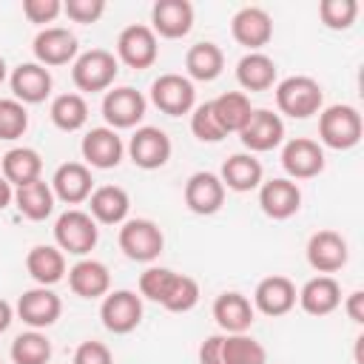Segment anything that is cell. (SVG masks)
<instances>
[{"label": "cell", "mask_w": 364, "mask_h": 364, "mask_svg": "<svg viewBox=\"0 0 364 364\" xmlns=\"http://www.w3.org/2000/svg\"><path fill=\"white\" fill-rule=\"evenodd\" d=\"M276 105L293 119H307L321 111L324 91L313 77H287L276 85Z\"/></svg>", "instance_id": "obj_2"}, {"label": "cell", "mask_w": 364, "mask_h": 364, "mask_svg": "<svg viewBox=\"0 0 364 364\" xmlns=\"http://www.w3.org/2000/svg\"><path fill=\"white\" fill-rule=\"evenodd\" d=\"M63 313V301L54 290L48 287H31L26 290L20 299H17V316L34 327V330H43V327H51Z\"/></svg>", "instance_id": "obj_15"}, {"label": "cell", "mask_w": 364, "mask_h": 364, "mask_svg": "<svg viewBox=\"0 0 364 364\" xmlns=\"http://www.w3.org/2000/svg\"><path fill=\"white\" fill-rule=\"evenodd\" d=\"M259 205L270 219H290L301 208V191L290 179H267L259 185Z\"/></svg>", "instance_id": "obj_20"}, {"label": "cell", "mask_w": 364, "mask_h": 364, "mask_svg": "<svg viewBox=\"0 0 364 364\" xmlns=\"http://www.w3.org/2000/svg\"><path fill=\"white\" fill-rule=\"evenodd\" d=\"M361 114L353 105H330L318 117V136L333 151H350L361 142Z\"/></svg>", "instance_id": "obj_1"}, {"label": "cell", "mask_w": 364, "mask_h": 364, "mask_svg": "<svg viewBox=\"0 0 364 364\" xmlns=\"http://www.w3.org/2000/svg\"><path fill=\"white\" fill-rule=\"evenodd\" d=\"M63 11L60 0H23V14L28 17V23H51L57 14Z\"/></svg>", "instance_id": "obj_44"}, {"label": "cell", "mask_w": 364, "mask_h": 364, "mask_svg": "<svg viewBox=\"0 0 364 364\" xmlns=\"http://www.w3.org/2000/svg\"><path fill=\"white\" fill-rule=\"evenodd\" d=\"M253 304L247 301V296L230 290V293H222L216 301H213V318L222 330L228 333H247L250 324H253Z\"/></svg>", "instance_id": "obj_26"}, {"label": "cell", "mask_w": 364, "mask_h": 364, "mask_svg": "<svg viewBox=\"0 0 364 364\" xmlns=\"http://www.w3.org/2000/svg\"><path fill=\"white\" fill-rule=\"evenodd\" d=\"M54 239H57L60 250L74 253V256H85L94 250L100 230H97V222L91 219V213L71 208V210L60 213V219L54 222Z\"/></svg>", "instance_id": "obj_3"}, {"label": "cell", "mask_w": 364, "mask_h": 364, "mask_svg": "<svg viewBox=\"0 0 364 364\" xmlns=\"http://www.w3.org/2000/svg\"><path fill=\"white\" fill-rule=\"evenodd\" d=\"M68 287L74 296L80 299H100L108 293L111 287V273L102 262L97 259H80L71 270H68Z\"/></svg>", "instance_id": "obj_24"}, {"label": "cell", "mask_w": 364, "mask_h": 364, "mask_svg": "<svg viewBox=\"0 0 364 364\" xmlns=\"http://www.w3.org/2000/svg\"><path fill=\"white\" fill-rule=\"evenodd\" d=\"M165 247V236L151 219H128L119 228V250L131 262H154Z\"/></svg>", "instance_id": "obj_5"}, {"label": "cell", "mask_w": 364, "mask_h": 364, "mask_svg": "<svg viewBox=\"0 0 364 364\" xmlns=\"http://www.w3.org/2000/svg\"><path fill=\"white\" fill-rule=\"evenodd\" d=\"M236 80L245 91H267L276 82V63L262 51H247L236 63Z\"/></svg>", "instance_id": "obj_31"}, {"label": "cell", "mask_w": 364, "mask_h": 364, "mask_svg": "<svg viewBox=\"0 0 364 364\" xmlns=\"http://www.w3.org/2000/svg\"><path fill=\"white\" fill-rule=\"evenodd\" d=\"M219 179L225 188H230L236 193H247L262 185V162L253 154H233L225 159Z\"/></svg>", "instance_id": "obj_29"}, {"label": "cell", "mask_w": 364, "mask_h": 364, "mask_svg": "<svg viewBox=\"0 0 364 364\" xmlns=\"http://www.w3.org/2000/svg\"><path fill=\"white\" fill-rule=\"evenodd\" d=\"M344 310H347V316H350L355 324H364V293H361V290L350 293L347 301H344Z\"/></svg>", "instance_id": "obj_47"}, {"label": "cell", "mask_w": 364, "mask_h": 364, "mask_svg": "<svg viewBox=\"0 0 364 364\" xmlns=\"http://www.w3.org/2000/svg\"><path fill=\"white\" fill-rule=\"evenodd\" d=\"M26 270L40 287H51L65 276V256L54 245H34L26 256Z\"/></svg>", "instance_id": "obj_27"}, {"label": "cell", "mask_w": 364, "mask_h": 364, "mask_svg": "<svg viewBox=\"0 0 364 364\" xmlns=\"http://www.w3.org/2000/svg\"><path fill=\"white\" fill-rule=\"evenodd\" d=\"M11 199H14V191H11V185H9V182L3 179V173H0V210L9 208Z\"/></svg>", "instance_id": "obj_49"}, {"label": "cell", "mask_w": 364, "mask_h": 364, "mask_svg": "<svg viewBox=\"0 0 364 364\" xmlns=\"http://www.w3.org/2000/svg\"><path fill=\"white\" fill-rule=\"evenodd\" d=\"M282 168L293 179H313L324 171V151L307 136H296L282 148Z\"/></svg>", "instance_id": "obj_14"}, {"label": "cell", "mask_w": 364, "mask_h": 364, "mask_svg": "<svg viewBox=\"0 0 364 364\" xmlns=\"http://www.w3.org/2000/svg\"><path fill=\"white\" fill-rule=\"evenodd\" d=\"M14 202H17V210L31 219V222H40L46 216H51L54 210V191L48 182L37 179V182H28L23 188L14 191Z\"/></svg>", "instance_id": "obj_34"}, {"label": "cell", "mask_w": 364, "mask_h": 364, "mask_svg": "<svg viewBox=\"0 0 364 364\" xmlns=\"http://www.w3.org/2000/svg\"><path fill=\"white\" fill-rule=\"evenodd\" d=\"M225 364H267L264 347L247 333H228L222 338Z\"/></svg>", "instance_id": "obj_36"}, {"label": "cell", "mask_w": 364, "mask_h": 364, "mask_svg": "<svg viewBox=\"0 0 364 364\" xmlns=\"http://www.w3.org/2000/svg\"><path fill=\"white\" fill-rule=\"evenodd\" d=\"M299 304L310 316H327L341 304V287L333 276H316L299 290Z\"/></svg>", "instance_id": "obj_28"}, {"label": "cell", "mask_w": 364, "mask_h": 364, "mask_svg": "<svg viewBox=\"0 0 364 364\" xmlns=\"http://www.w3.org/2000/svg\"><path fill=\"white\" fill-rule=\"evenodd\" d=\"M11 318H14V310H11V304L0 299V333H6V330H9Z\"/></svg>", "instance_id": "obj_48"}, {"label": "cell", "mask_w": 364, "mask_h": 364, "mask_svg": "<svg viewBox=\"0 0 364 364\" xmlns=\"http://www.w3.org/2000/svg\"><path fill=\"white\" fill-rule=\"evenodd\" d=\"M51 358V341L40 330L20 333L11 341V361L14 364H48Z\"/></svg>", "instance_id": "obj_37"}, {"label": "cell", "mask_w": 364, "mask_h": 364, "mask_svg": "<svg viewBox=\"0 0 364 364\" xmlns=\"http://www.w3.org/2000/svg\"><path fill=\"white\" fill-rule=\"evenodd\" d=\"M225 68V54L216 43H196L188 48L185 54V71L191 80H199V82H210L222 74Z\"/></svg>", "instance_id": "obj_33"}, {"label": "cell", "mask_w": 364, "mask_h": 364, "mask_svg": "<svg viewBox=\"0 0 364 364\" xmlns=\"http://www.w3.org/2000/svg\"><path fill=\"white\" fill-rule=\"evenodd\" d=\"M347 256H350L347 239L336 230H318L307 242V262L321 276H330V273L341 270L347 264Z\"/></svg>", "instance_id": "obj_11"}, {"label": "cell", "mask_w": 364, "mask_h": 364, "mask_svg": "<svg viewBox=\"0 0 364 364\" xmlns=\"http://www.w3.org/2000/svg\"><path fill=\"white\" fill-rule=\"evenodd\" d=\"M80 151H82V159H85L91 168L108 171V168H117V165H119V159H122V154H125V145H122L119 134L105 125V128H91V131L82 136Z\"/></svg>", "instance_id": "obj_17"}, {"label": "cell", "mask_w": 364, "mask_h": 364, "mask_svg": "<svg viewBox=\"0 0 364 364\" xmlns=\"http://www.w3.org/2000/svg\"><path fill=\"white\" fill-rule=\"evenodd\" d=\"M0 168H3V179L9 185H28V182H37L40 179V171H43V159L34 148H11L0 156Z\"/></svg>", "instance_id": "obj_30"}, {"label": "cell", "mask_w": 364, "mask_h": 364, "mask_svg": "<svg viewBox=\"0 0 364 364\" xmlns=\"http://www.w3.org/2000/svg\"><path fill=\"white\" fill-rule=\"evenodd\" d=\"M222 338L225 336H208L199 347V364H225L222 355Z\"/></svg>", "instance_id": "obj_46"}, {"label": "cell", "mask_w": 364, "mask_h": 364, "mask_svg": "<svg viewBox=\"0 0 364 364\" xmlns=\"http://www.w3.org/2000/svg\"><path fill=\"white\" fill-rule=\"evenodd\" d=\"M71 364H114V355L102 341L91 338V341H82L74 350V361Z\"/></svg>", "instance_id": "obj_45"}, {"label": "cell", "mask_w": 364, "mask_h": 364, "mask_svg": "<svg viewBox=\"0 0 364 364\" xmlns=\"http://www.w3.org/2000/svg\"><path fill=\"white\" fill-rule=\"evenodd\" d=\"M210 108H213V117H216L219 128L225 131V136L233 134V131L239 134L245 128V122L250 119V114H253L250 100L242 91H225L222 97L210 100Z\"/></svg>", "instance_id": "obj_32"}, {"label": "cell", "mask_w": 364, "mask_h": 364, "mask_svg": "<svg viewBox=\"0 0 364 364\" xmlns=\"http://www.w3.org/2000/svg\"><path fill=\"white\" fill-rule=\"evenodd\" d=\"M3 80H6V60L0 57V82H3Z\"/></svg>", "instance_id": "obj_50"}, {"label": "cell", "mask_w": 364, "mask_h": 364, "mask_svg": "<svg viewBox=\"0 0 364 364\" xmlns=\"http://www.w3.org/2000/svg\"><path fill=\"white\" fill-rule=\"evenodd\" d=\"M9 82H11L14 100L23 102V105H26V102H28V105L43 102V100L51 94V85H54L48 68L40 65V63H20V65L11 71Z\"/></svg>", "instance_id": "obj_21"}, {"label": "cell", "mask_w": 364, "mask_h": 364, "mask_svg": "<svg viewBox=\"0 0 364 364\" xmlns=\"http://www.w3.org/2000/svg\"><path fill=\"white\" fill-rule=\"evenodd\" d=\"M173 279H176V273H173L171 267H148V270L139 276V293H142L148 301L162 304L165 296H168V290H171V284H173Z\"/></svg>", "instance_id": "obj_40"}, {"label": "cell", "mask_w": 364, "mask_h": 364, "mask_svg": "<svg viewBox=\"0 0 364 364\" xmlns=\"http://www.w3.org/2000/svg\"><path fill=\"white\" fill-rule=\"evenodd\" d=\"M128 156L142 171L162 168L171 159V139H168V134L162 128L142 125V128L134 131V136L128 142Z\"/></svg>", "instance_id": "obj_9"}, {"label": "cell", "mask_w": 364, "mask_h": 364, "mask_svg": "<svg viewBox=\"0 0 364 364\" xmlns=\"http://www.w3.org/2000/svg\"><path fill=\"white\" fill-rule=\"evenodd\" d=\"M151 102L168 117H182L193 111V102H196L193 82L182 74H159L151 82Z\"/></svg>", "instance_id": "obj_6"}, {"label": "cell", "mask_w": 364, "mask_h": 364, "mask_svg": "<svg viewBox=\"0 0 364 364\" xmlns=\"http://www.w3.org/2000/svg\"><path fill=\"white\" fill-rule=\"evenodd\" d=\"M191 131H193V136L199 142H222L225 139V131L219 128L210 102H202V105L193 108V114H191Z\"/></svg>", "instance_id": "obj_42"}, {"label": "cell", "mask_w": 364, "mask_h": 364, "mask_svg": "<svg viewBox=\"0 0 364 364\" xmlns=\"http://www.w3.org/2000/svg\"><path fill=\"white\" fill-rule=\"evenodd\" d=\"M225 202V185L216 173L210 171H196L185 182V205L196 216H210L222 208Z\"/></svg>", "instance_id": "obj_16"}, {"label": "cell", "mask_w": 364, "mask_h": 364, "mask_svg": "<svg viewBox=\"0 0 364 364\" xmlns=\"http://www.w3.org/2000/svg\"><path fill=\"white\" fill-rule=\"evenodd\" d=\"M128 210H131V199L119 185H100L88 196V213L94 222L119 225V222H125Z\"/></svg>", "instance_id": "obj_25"}, {"label": "cell", "mask_w": 364, "mask_h": 364, "mask_svg": "<svg viewBox=\"0 0 364 364\" xmlns=\"http://www.w3.org/2000/svg\"><path fill=\"white\" fill-rule=\"evenodd\" d=\"M48 114L60 131H80L88 122V102L80 94H60L54 97Z\"/></svg>", "instance_id": "obj_35"}, {"label": "cell", "mask_w": 364, "mask_h": 364, "mask_svg": "<svg viewBox=\"0 0 364 364\" xmlns=\"http://www.w3.org/2000/svg\"><path fill=\"white\" fill-rule=\"evenodd\" d=\"M156 54H159V46H156V34L151 31V26L134 23V26L119 31V37H117V57L128 68H136V71L151 68L156 63Z\"/></svg>", "instance_id": "obj_7"}, {"label": "cell", "mask_w": 364, "mask_h": 364, "mask_svg": "<svg viewBox=\"0 0 364 364\" xmlns=\"http://www.w3.org/2000/svg\"><path fill=\"white\" fill-rule=\"evenodd\" d=\"M91 188H94V179H91V171L88 165L82 162H65L54 171V179H51V191L60 202L65 205H80L91 196Z\"/></svg>", "instance_id": "obj_22"}, {"label": "cell", "mask_w": 364, "mask_h": 364, "mask_svg": "<svg viewBox=\"0 0 364 364\" xmlns=\"http://www.w3.org/2000/svg\"><path fill=\"white\" fill-rule=\"evenodd\" d=\"M154 34L179 40L193 28V6L188 0H156L151 9Z\"/></svg>", "instance_id": "obj_19"}, {"label": "cell", "mask_w": 364, "mask_h": 364, "mask_svg": "<svg viewBox=\"0 0 364 364\" xmlns=\"http://www.w3.org/2000/svg\"><path fill=\"white\" fill-rule=\"evenodd\" d=\"M296 284L287 276H267L253 290V310L264 316H284L296 307Z\"/></svg>", "instance_id": "obj_18"}, {"label": "cell", "mask_w": 364, "mask_h": 364, "mask_svg": "<svg viewBox=\"0 0 364 364\" xmlns=\"http://www.w3.org/2000/svg\"><path fill=\"white\" fill-rule=\"evenodd\" d=\"M239 139L247 151H273L284 139V122L267 108H253L250 119L239 131Z\"/></svg>", "instance_id": "obj_13"}, {"label": "cell", "mask_w": 364, "mask_h": 364, "mask_svg": "<svg viewBox=\"0 0 364 364\" xmlns=\"http://www.w3.org/2000/svg\"><path fill=\"white\" fill-rule=\"evenodd\" d=\"M28 128L26 105L17 100H0V139H17Z\"/></svg>", "instance_id": "obj_41"}, {"label": "cell", "mask_w": 364, "mask_h": 364, "mask_svg": "<svg viewBox=\"0 0 364 364\" xmlns=\"http://www.w3.org/2000/svg\"><path fill=\"white\" fill-rule=\"evenodd\" d=\"M34 57L40 65H65L77 57V37L60 26L43 28L34 37Z\"/></svg>", "instance_id": "obj_23"}, {"label": "cell", "mask_w": 364, "mask_h": 364, "mask_svg": "<svg viewBox=\"0 0 364 364\" xmlns=\"http://www.w3.org/2000/svg\"><path fill=\"white\" fill-rule=\"evenodd\" d=\"M100 318H102L105 330H111L117 336H125V333L136 330V324L142 321V299L134 290L105 293L102 307H100Z\"/></svg>", "instance_id": "obj_8"}, {"label": "cell", "mask_w": 364, "mask_h": 364, "mask_svg": "<svg viewBox=\"0 0 364 364\" xmlns=\"http://www.w3.org/2000/svg\"><path fill=\"white\" fill-rule=\"evenodd\" d=\"M119 71V63L111 51L105 48H91L85 54H80L74 60V68H71V80L80 91H88V94H97V91H105L114 77Z\"/></svg>", "instance_id": "obj_4"}, {"label": "cell", "mask_w": 364, "mask_h": 364, "mask_svg": "<svg viewBox=\"0 0 364 364\" xmlns=\"http://www.w3.org/2000/svg\"><path fill=\"white\" fill-rule=\"evenodd\" d=\"M196 301H199V284H196V279L176 273V279H173V284H171L162 307L171 310V313H188V310L196 307Z\"/></svg>", "instance_id": "obj_38"}, {"label": "cell", "mask_w": 364, "mask_h": 364, "mask_svg": "<svg viewBox=\"0 0 364 364\" xmlns=\"http://www.w3.org/2000/svg\"><path fill=\"white\" fill-rule=\"evenodd\" d=\"M355 14H358V3L355 0H321L318 3V17L333 31L350 28L355 23Z\"/></svg>", "instance_id": "obj_39"}, {"label": "cell", "mask_w": 364, "mask_h": 364, "mask_svg": "<svg viewBox=\"0 0 364 364\" xmlns=\"http://www.w3.org/2000/svg\"><path fill=\"white\" fill-rule=\"evenodd\" d=\"M230 34H233V40H236L239 46H245V48H250V51H259V48L267 46L270 37H273V20H270V14H267L264 9H259V6H245V9H239V11L233 14V20H230Z\"/></svg>", "instance_id": "obj_12"}, {"label": "cell", "mask_w": 364, "mask_h": 364, "mask_svg": "<svg viewBox=\"0 0 364 364\" xmlns=\"http://www.w3.org/2000/svg\"><path fill=\"white\" fill-rule=\"evenodd\" d=\"M63 11L68 14V20L88 26V23H97L102 17L105 3L102 0H65L63 3Z\"/></svg>", "instance_id": "obj_43"}, {"label": "cell", "mask_w": 364, "mask_h": 364, "mask_svg": "<svg viewBox=\"0 0 364 364\" xmlns=\"http://www.w3.org/2000/svg\"><path fill=\"white\" fill-rule=\"evenodd\" d=\"M145 97L131 88V85H122V88H114L102 97V117L108 122V128H134L142 117H145Z\"/></svg>", "instance_id": "obj_10"}, {"label": "cell", "mask_w": 364, "mask_h": 364, "mask_svg": "<svg viewBox=\"0 0 364 364\" xmlns=\"http://www.w3.org/2000/svg\"><path fill=\"white\" fill-rule=\"evenodd\" d=\"M0 364H3V361H0Z\"/></svg>", "instance_id": "obj_51"}]
</instances>
